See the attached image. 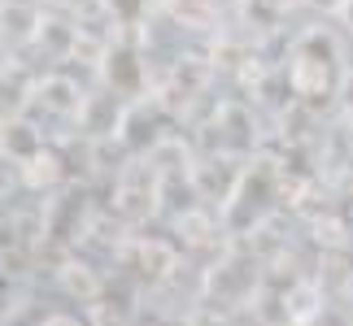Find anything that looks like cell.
<instances>
[{"mask_svg":"<svg viewBox=\"0 0 353 326\" xmlns=\"http://www.w3.org/2000/svg\"><path fill=\"white\" fill-rule=\"evenodd\" d=\"M31 109H44L48 118H61V122H79L88 109V91L79 87V78L52 70L44 78H35V91H31Z\"/></svg>","mask_w":353,"mask_h":326,"instance_id":"6da1fadb","label":"cell"},{"mask_svg":"<svg viewBox=\"0 0 353 326\" xmlns=\"http://www.w3.org/2000/svg\"><path fill=\"white\" fill-rule=\"evenodd\" d=\"M332 87H336V57H310L296 44L288 61V91L301 100H319V96H332Z\"/></svg>","mask_w":353,"mask_h":326,"instance_id":"7a4b0ae2","label":"cell"},{"mask_svg":"<svg viewBox=\"0 0 353 326\" xmlns=\"http://www.w3.org/2000/svg\"><path fill=\"white\" fill-rule=\"evenodd\" d=\"M39 148H44V131H39V122H31L26 113L0 118V161H9V166L18 170L26 157L39 153Z\"/></svg>","mask_w":353,"mask_h":326,"instance_id":"3957f363","label":"cell"},{"mask_svg":"<svg viewBox=\"0 0 353 326\" xmlns=\"http://www.w3.org/2000/svg\"><path fill=\"white\" fill-rule=\"evenodd\" d=\"M39 22H44V9L35 0H0V39L9 48H26L35 44Z\"/></svg>","mask_w":353,"mask_h":326,"instance_id":"277c9868","label":"cell"},{"mask_svg":"<svg viewBox=\"0 0 353 326\" xmlns=\"http://www.w3.org/2000/svg\"><path fill=\"white\" fill-rule=\"evenodd\" d=\"M13 179H18V187H26V192H52L61 179H65V161L57 157V148H39L35 157H26L18 170H13Z\"/></svg>","mask_w":353,"mask_h":326,"instance_id":"5b68a950","label":"cell"},{"mask_svg":"<svg viewBox=\"0 0 353 326\" xmlns=\"http://www.w3.org/2000/svg\"><path fill=\"white\" fill-rule=\"evenodd\" d=\"M31 91H35V78L22 70L18 61L0 65V118H18L31 109Z\"/></svg>","mask_w":353,"mask_h":326,"instance_id":"8992f818","label":"cell"},{"mask_svg":"<svg viewBox=\"0 0 353 326\" xmlns=\"http://www.w3.org/2000/svg\"><path fill=\"white\" fill-rule=\"evenodd\" d=\"M57 279H61V287L70 292V296H79V305H88V301H97V296H101V274L88 261H65Z\"/></svg>","mask_w":353,"mask_h":326,"instance_id":"52a82bcc","label":"cell"},{"mask_svg":"<svg viewBox=\"0 0 353 326\" xmlns=\"http://www.w3.org/2000/svg\"><path fill=\"white\" fill-rule=\"evenodd\" d=\"M135 248H140V270H144V279H166L170 270L179 265V252H174V243H161V239H140Z\"/></svg>","mask_w":353,"mask_h":326,"instance_id":"ba28073f","label":"cell"},{"mask_svg":"<svg viewBox=\"0 0 353 326\" xmlns=\"http://www.w3.org/2000/svg\"><path fill=\"white\" fill-rule=\"evenodd\" d=\"M101 9L110 13L114 26H122V31H135V26L148 22V13H153V0H101Z\"/></svg>","mask_w":353,"mask_h":326,"instance_id":"9c48e42d","label":"cell"},{"mask_svg":"<svg viewBox=\"0 0 353 326\" xmlns=\"http://www.w3.org/2000/svg\"><path fill=\"white\" fill-rule=\"evenodd\" d=\"M257 9L266 13V18H283V13H292V9H301V0H253Z\"/></svg>","mask_w":353,"mask_h":326,"instance_id":"30bf717a","label":"cell"},{"mask_svg":"<svg viewBox=\"0 0 353 326\" xmlns=\"http://www.w3.org/2000/svg\"><path fill=\"white\" fill-rule=\"evenodd\" d=\"M301 5H305V9H314V13H332V18H336L345 0H301Z\"/></svg>","mask_w":353,"mask_h":326,"instance_id":"8fae6325","label":"cell"},{"mask_svg":"<svg viewBox=\"0 0 353 326\" xmlns=\"http://www.w3.org/2000/svg\"><path fill=\"white\" fill-rule=\"evenodd\" d=\"M39 326H83V322H79L74 314H48V318L39 322Z\"/></svg>","mask_w":353,"mask_h":326,"instance_id":"7c38bea8","label":"cell"},{"mask_svg":"<svg viewBox=\"0 0 353 326\" xmlns=\"http://www.w3.org/2000/svg\"><path fill=\"white\" fill-rule=\"evenodd\" d=\"M336 18H341V22L349 26V31H353V0H345V5H341V13H336Z\"/></svg>","mask_w":353,"mask_h":326,"instance_id":"4fadbf2b","label":"cell"},{"mask_svg":"<svg viewBox=\"0 0 353 326\" xmlns=\"http://www.w3.org/2000/svg\"><path fill=\"white\" fill-rule=\"evenodd\" d=\"M35 5H44V0H35Z\"/></svg>","mask_w":353,"mask_h":326,"instance_id":"5bb4252c","label":"cell"}]
</instances>
